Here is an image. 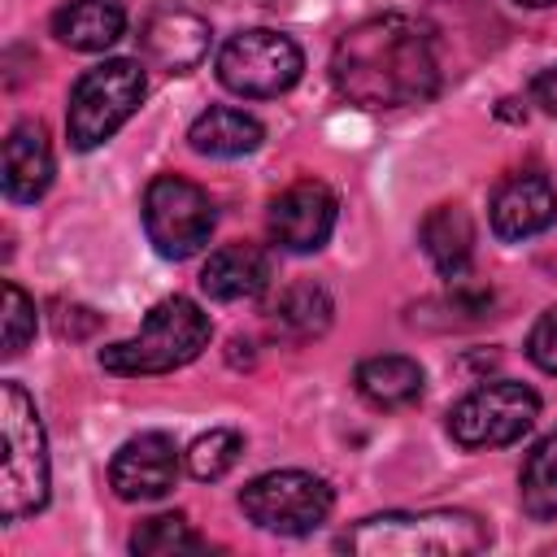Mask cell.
<instances>
[{
  "mask_svg": "<svg viewBox=\"0 0 557 557\" xmlns=\"http://www.w3.org/2000/svg\"><path fill=\"white\" fill-rule=\"evenodd\" d=\"M335 213H339L335 191L318 178H300V183H292L287 191L274 196L270 239L283 252H318L335 231Z\"/></svg>",
  "mask_w": 557,
  "mask_h": 557,
  "instance_id": "obj_10",
  "label": "cell"
},
{
  "mask_svg": "<svg viewBox=\"0 0 557 557\" xmlns=\"http://www.w3.org/2000/svg\"><path fill=\"white\" fill-rule=\"evenodd\" d=\"M126 30L122 0H65L52 13V35L74 52H104Z\"/></svg>",
  "mask_w": 557,
  "mask_h": 557,
  "instance_id": "obj_17",
  "label": "cell"
},
{
  "mask_svg": "<svg viewBox=\"0 0 557 557\" xmlns=\"http://www.w3.org/2000/svg\"><path fill=\"white\" fill-rule=\"evenodd\" d=\"M527 357H531L544 374H557V309L540 313V322L531 326V335H527Z\"/></svg>",
  "mask_w": 557,
  "mask_h": 557,
  "instance_id": "obj_25",
  "label": "cell"
},
{
  "mask_svg": "<svg viewBox=\"0 0 557 557\" xmlns=\"http://www.w3.org/2000/svg\"><path fill=\"white\" fill-rule=\"evenodd\" d=\"M518 500H522V513L535 522L557 518V431L527 453L518 474Z\"/></svg>",
  "mask_w": 557,
  "mask_h": 557,
  "instance_id": "obj_21",
  "label": "cell"
},
{
  "mask_svg": "<svg viewBox=\"0 0 557 557\" xmlns=\"http://www.w3.org/2000/svg\"><path fill=\"white\" fill-rule=\"evenodd\" d=\"M357 392L366 405L374 409H409L422 400V387H426V374L413 357H400V352H383V357H366L352 374Z\"/></svg>",
  "mask_w": 557,
  "mask_h": 557,
  "instance_id": "obj_18",
  "label": "cell"
},
{
  "mask_svg": "<svg viewBox=\"0 0 557 557\" xmlns=\"http://www.w3.org/2000/svg\"><path fill=\"white\" fill-rule=\"evenodd\" d=\"M35 339V300L9 278L4 283V357H17Z\"/></svg>",
  "mask_w": 557,
  "mask_h": 557,
  "instance_id": "obj_24",
  "label": "cell"
},
{
  "mask_svg": "<svg viewBox=\"0 0 557 557\" xmlns=\"http://www.w3.org/2000/svg\"><path fill=\"white\" fill-rule=\"evenodd\" d=\"M213 200L205 187H196L183 174H157L144 187V231L148 244L170 257V261H187L196 257L209 235H213Z\"/></svg>",
  "mask_w": 557,
  "mask_h": 557,
  "instance_id": "obj_7",
  "label": "cell"
},
{
  "mask_svg": "<svg viewBox=\"0 0 557 557\" xmlns=\"http://www.w3.org/2000/svg\"><path fill=\"white\" fill-rule=\"evenodd\" d=\"M148 78L144 65L131 57H113L100 61L91 70L78 74V83L70 87V104H65V135L78 152L100 148L144 100Z\"/></svg>",
  "mask_w": 557,
  "mask_h": 557,
  "instance_id": "obj_5",
  "label": "cell"
},
{
  "mask_svg": "<svg viewBox=\"0 0 557 557\" xmlns=\"http://www.w3.org/2000/svg\"><path fill=\"white\" fill-rule=\"evenodd\" d=\"M418 239H422V252L431 257V265L448 278V283H461L470 274V257H474V222L461 205H435L422 226H418Z\"/></svg>",
  "mask_w": 557,
  "mask_h": 557,
  "instance_id": "obj_16",
  "label": "cell"
},
{
  "mask_svg": "<svg viewBox=\"0 0 557 557\" xmlns=\"http://www.w3.org/2000/svg\"><path fill=\"white\" fill-rule=\"evenodd\" d=\"M326 326H331V296L313 278L287 283L270 305V331L283 339H313Z\"/></svg>",
  "mask_w": 557,
  "mask_h": 557,
  "instance_id": "obj_20",
  "label": "cell"
},
{
  "mask_svg": "<svg viewBox=\"0 0 557 557\" xmlns=\"http://www.w3.org/2000/svg\"><path fill=\"white\" fill-rule=\"evenodd\" d=\"M261 139H265L261 122H257L252 113H244V109H231V104L205 109V113L191 122V131H187V144H191L200 157H244V152H252Z\"/></svg>",
  "mask_w": 557,
  "mask_h": 557,
  "instance_id": "obj_19",
  "label": "cell"
},
{
  "mask_svg": "<svg viewBox=\"0 0 557 557\" xmlns=\"http://www.w3.org/2000/svg\"><path fill=\"white\" fill-rule=\"evenodd\" d=\"M331 83L357 109H405L440 91L431 26L409 13H374L331 48Z\"/></svg>",
  "mask_w": 557,
  "mask_h": 557,
  "instance_id": "obj_1",
  "label": "cell"
},
{
  "mask_svg": "<svg viewBox=\"0 0 557 557\" xmlns=\"http://www.w3.org/2000/svg\"><path fill=\"white\" fill-rule=\"evenodd\" d=\"M4 196L13 205H35L52 183V148L39 122H17L4 139Z\"/></svg>",
  "mask_w": 557,
  "mask_h": 557,
  "instance_id": "obj_15",
  "label": "cell"
},
{
  "mask_svg": "<svg viewBox=\"0 0 557 557\" xmlns=\"http://www.w3.org/2000/svg\"><path fill=\"white\" fill-rule=\"evenodd\" d=\"M209 313L187 296H165L148 309L131 339L100 348V366L109 374H165L196 361L209 348Z\"/></svg>",
  "mask_w": 557,
  "mask_h": 557,
  "instance_id": "obj_4",
  "label": "cell"
},
{
  "mask_svg": "<svg viewBox=\"0 0 557 557\" xmlns=\"http://www.w3.org/2000/svg\"><path fill=\"white\" fill-rule=\"evenodd\" d=\"M492 544V531L470 509H422V513H374L339 535L344 553L357 557H470Z\"/></svg>",
  "mask_w": 557,
  "mask_h": 557,
  "instance_id": "obj_2",
  "label": "cell"
},
{
  "mask_svg": "<svg viewBox=\"0 0 557 557\" xmlns=\"http://www.w3.org/2000/svg\"><path fill=\"white\" fill-rule=\"evenodd\" d=\"M331 505H335L331 483L309 470H270V474H257L239 492V509L248 513V522H257L261 531H274V535L318 531L326 522Z\"/></svg>",
  "mask_w": 557,
  "mask_h": 557,
  "instance_id": "obj_9",
  "label": "cell"
},
{
  "mask_svg": "<svg viewBox=\"0 0 557 557\" xmlns=\"http://www.w3.org/2000/svg\"><path fill=\"white\" fill-rule=\"evenodd\" d=\"M300 70H305L300 44L270 26L239 30L218 52V83L248 100H270V96L292 91Z\"/></svg>",
  "mask_w": 557,
  "mask_h": 557,
  "instance_id": "obj_6",
  "label": "cell"
},
{
  "mask_svg": "<svg viewBox=\"0 0 557 557\" xmlns=\"http://www.w3.org/2000/svg\"><path fill=\"white\" fill-rule=\"evenodd\" d=\"M531 100H535L544 113L557 117V65H548V70L535 74V83H531Z\"/></svg>",
  "mask_w": 557,
  "mask_h": 557,
  "instance_id": "obj_26",
  "label": "cell"
},
{
  "mask_svg": "<svg viewBox=\"0 0 557 557\" xmlns=\"http://www.w3.org/2000/svg\"><path fill=\"white\" fill-rule=\"evenodd\" d=\"M139 48L157 70L187 74L209 52V22L200 13H187V9H165V13L148 17V26L139 35Z\"/></svg>",
  "mask_w": 557,
  "mask_h": 557,
  "instance_id": "obj_13",
  "label": "cell"
},
{
  "mask_svg": "<svg viewBox=\"0 0 557 557\" xmlns=\"http://www.w3.org/2000/svg\"><path fill=\"white\" fill-rule=\"evenodd\" d=\"M178 479V448L165 431L126 440L109 461V487L122 500H161Z\"/></svg>",
  "mask_w": 557,
  "mask_h": 557,
  "instance_id": "obj_11",
  "label": "cell"
},
{
  "mask_svg": "<svg viewBox=\"0 0 557 557\" xmlns=\"http://www.w3.org/2000/svg\"><path fill=\"white\" fill-rule=\"evenodd\" d=\"M518 4H527V9H548V4H557V0H518Z\"/></svg>",
  "mask_w": 557,
  "mask_h": 557,
  "instance_id": "obj_27",
  "label": "cell"
},
{
  "mask_svg": "<svg viewBox=\"0 0 557 557\" xmlns=\"http://www.w3.org/2000/svg\"><path fill=\"white\" fill-rule=\"evenodd\" d=\"M196 548H205V540L191 531L183 513H157L139 522L131 535V553L139 557H174V553H196Z\"/></svg>",
  "mask_w": 557,
  "mask_h": 557,
  "instance_id": "obj_22",
  "label": "cell"
},
{
  "mask_svg": "<svg viewBox=\"0 0 557 557\" xmlns=\"http://www.w3.org/2000/svg\"><path fill=\"white\" fill-rule=\"evenodd\" d=\"M0 518L22 522L48 505V435L39 422L35 400L26 396L22 383L4 379L0 383Z\"/></svg>",
  "mask_w": 557,
  "mask_h": 557,
  "instance_id": "obj_3",
  "label": "cell"
},
{
  "mask_svg": "<svg viewBox=\"0 0 557 557\" xmlns=\"http://www.w3.org/2000/svg\"><path fill=\"white\" fill-rule=\"evenodd\" d=\"M274 270H270V252L257 244H222L218 252H209L205 270H200V292L209 300H252L270 287Z\"/></svg>",
  "mask_w": 557,
  "mask_h": 557,
  "instance_id": "obj_14",
  "label": "cell"
},
{
  "mask_svg": "<svg viewBox=\"0 0 557 557\" xmlns=\"http://www.w3.org/2000/svg\"><path fill=\"white\" fill-rule=\"evenodd\" d=\"M540 418V396L527 383L513 379H496L483 383L474 392H466L453 409H448V435L479 453V448H505L513 440H522Z\"/></svg>",
  "mask_w": 557,
  "mask_h": 557,
  "instance_id": "obj_8",
  "label": "cell"
},
{
  "mask_svg": "<svg viewBox=\"0 0 557 557\" xmlns=\"http://www.w3.org/2000/svg\"><path fill=\"white\" fill-rule=\"evenodd\" d=\"M239 453H244L239 431L218 426V431H205V435L191 440V448H187V470H191V479L213 483V479H222V474L239 461Z\"/></svg>",
  "mask_w": 557,
  "mask_h": 557,
  "instance_id": "obj_23",
  "label": "cell"
},
{
  "mask_svg": "<svg viewBox=\"0 0 557 557\" xmlns=\"http://www.w3.org/2000/svg\"><path fill=\"white\" fill-rule=\"evenodd\" d=\"M487 213H492V231L500 239H509V244L531 239L557 222V187L535 170L509 174L496 183Z\"/></svg>",
  "mask_w": 557,
  "mask_h": 557,
  "instance_id": "obj_12",
  "label": "cell"
}]
</instances>
